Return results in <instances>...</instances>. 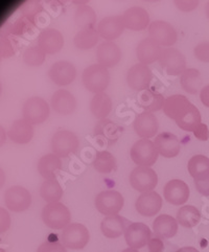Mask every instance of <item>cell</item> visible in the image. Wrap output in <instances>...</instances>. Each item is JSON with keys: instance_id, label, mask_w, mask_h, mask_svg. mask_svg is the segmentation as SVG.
<instances>
[{"instance_id": "obj_1", "label": "cell", "mask_w": 209, "mask_h": 252, "mask_svg": "<svg viewBox=\"0 0 209 252\" xmlns=\"http://www.w3.org/2000/svg\"><path fill=\"white\" fill-rule=\"evenodd\" d=\"M163 111L166 116L175 121L178 127L184 131L194 132L201 123V114L198 108L188 98L181 94H175L165 99Z\"/></svg>"}, {"instance_id": "obj_2", "label": "cell", "mask_w": 209, "mask_h": 252, "mask_svg": "<svg viewBox=\"0 0 209 252\" xmlns=\"http://www.w3.org/2000/svg\"><path fill=\"white\" fill-rule=\"evenodd\" d=\"M83 83L93 94H103L110 83V74L103 65L93 64L84 70Z\"/></svg>"}, {"instance_id": "obj_3", "label": "cell", "mask_w": 209, "mask_h": 252, "mask_svg": "<svg viewBox=\"0 0 209 252\" xmlns=\"http://www.w3.org/2000/svg\"><path fill=\"white\" fill-rule=\"evenodd\" d=\"M42 219L52 229H65L71 221L69 209L62 203L46 204L42 211Z\"/></svg>"}, {"instance_id": "obj_4", "label": "cell", "mask_w": 209, "mask_h": 252, "mask_svg": "<svg viewBox=\"0 0 209 252\" xmlns=\"http://www.w3.org/2000/svg\"><path fill=\"white\" fill-rule=\"evenodd\" d=\"M131 158L138 166H150L158 159V151L154 142L149 139H140L131 149Z\"/></svg>"}, {"instance_id": "obj_5", "label": "cell", "mask_w": 209, "mask_h": 252, "mask_svg": "<svg viewBox=\"0 0 209 252\" xmlns=\"http://www.w3.org/2000/svg\"><path fill=\"white\" fill-rule=\"evenodd\" d=\"M61 240L63 245L69 249L80 250L85 248L90 240L88 229L83 224H69L63 229Z\"/></svg>"}, {"instance_id": "obj_6", "label": "cell", "mask_w": 209, "mask_h": 252, "mask_svg": "<svg viewBox=\"0 0 209 252\" xmlns=\"http://www.w3.org/2000/svg\"><path fill=\"white\" fill-rule=\"evenodd\" d=\"M79 138L74 133L67 130H60L52 139L53 152L58 157H68L77 152L79 148Z\"/></svg>"}, {"instance_id": "obj_7", "label": "cell", "mask_w": 209, "mask_h": 252, "mask_svg": "<svg viewBox=\"0 0 209 252\" xmlns=\"http://www.w3.org/2000/svg\"><path fill=\"white\" fill-rule=\"evenodd\" d=\"M23 117L30 125L44 123L49 116V106L43 98L33 96L29 98L23 105Z\"/></svg>"}, {"instance_id": "obj_8", "label": "cell", "mask_w": 209, "mask_h": 252, "mask_svg": "<svg viewBox=\"0 0 209 252\" xmlns=\"http://www.w3.org/2000/svg\"><path fill=\"white\" fill-rule=\"evenodd\" d=\"M131 187L140 192L153 191L157 187L158 176L154 170L147 166H137L130 175Z\"/></svg>"}, {"instance_id": "obj_9", "label": "cell", "mask_w": 209, "mask_h": 252, "mask_svg": "<svg viewBox=\"0 0 209 252\" xmlns=\"http://www.w3.org/2000/svg\"><path fill=\"white\" fill-rule=\"evenodd\" d=\"M124 200L120 192L116 190H105L95 198V207L102 215L115 216L123 207Z\"/></svg>"}, {"instance_id": "obj_10", "label": "cell", "mask_w": 209, "mask_h": 252, "mask_svg": "<svg viewBox=\"0 0 209 252\" xmlns=\"http://www.w3.org/2000/svg\"><path fill=\"white\" fill-rule=\"evenodd\" d=\"M4 202L6 207L14 213L24 212L31 204L30 192L22 187H12L5 191Z\"/></svg>"}, {"instance_id": "obj_11", "label": "cell", "mask_w": 209, "mask_h": 252, "mask_svg": "<svg viewBox=\"0 0 209 252\" xmlns=\"http://www.w3.org/2000/svg\"><path fill=\"white\" fill-rule=\"evenodd\" d=\"M162 69L169 75L183 74L186 70V61L184 56L176 48H167L163 50V54L159 60Z\"/></svg>"}, {"instance_id": "obj_12", "label": "cell", "mask_w": 209, "mask_h": 252, "mask_svg": "<svg viewBox=\"0 0 209 252\" xmlns=\"http://www.w3.org/2000/svg\"><path fill=\"white\" fill-rule=\"evenodd\" d=\"M152 79V71L147 65L141 63L131 67L127 74L128 85L136 91L148 90Z\"/></svg>"}, {"instance_id": "obj_13", "label": "cell", "mask_w": 209, "mask_h": 252, "mask_svg": "<svg viewBox=\"0 0 209 252\" xmlns=\"http://www.w3.org/2000/svg\"><path fill=\"white\" fill-rule=\"evenodd\" d=\"M149 32L150 38H153L159 44L163 46L174 45L178 38L177 32L172 25L160 20L150 23Z\"/></svg>"}, {"instance_id": "obj_14", "label": "cell", "mask_w": 209, "mask_h": 252, "mask_svg": "<svg viewBox=\"0 0 209 252\" xmlns=\"http://www.w3.org/2000/svg\"><path fill=\"white\" fill-rule=\"evenodd\" d=\"M124 238L130 248L140 249L149 244L150 230L149 226L144 223H132L124 232Z\"/></svg>"}, {"instance_id": "obj_15", "label": "cell", "mask_w": 209, "mask_h": 252, "mask_svg": "<svg viewBox=\"0 0 209 252\" xmlns=\"http://www.w3.org/2000/svg\"><path fill=\"white\" fill-rule=\"evenodd\" d=\"M189 188L187 184L179 179L167 182L163 189V195L167 202L173 205H182L189 198Z\"/></svg>"}, {"instance_id": "obj_16", "label": "cell", "mask_w": 209, "mask_h": 252, "mask_svg": "<svg viewBox=\"0 0 209 252\" xmlns=\"http://www.w3.org/2000/svg\"><path fill=\"white\" fill-rule=\"evenodd\" d=\"M48 75L56 85L66 86L74 81L75 77H77V70L71 63L60 61L50 67Z\"/></svg>"}, {"instance_id": "obj_17", "label": "cell", "mask_w": 209, "mask_h": 252, "mask_svg": "<svg viewBox=\"0 0 209 252\" xmlns=\"http://www.w3.org/2000/svg\"><path fill=\"white\" fill-rule=\"evenodd\" d=\"M136 54L139 62L141 64L149 65L160 60L163 54L161 45L155 41L153 38H147L142 40L136 48Z\"/></svg>"}, {"instance_id": "obj_18", "label": "cell", "mask_w": 209, "mask_h": 252, "mask_svg": "<svg viewBox=\"0 0 209 252\" xmlns=\"http://www.w3.org/2000/svg\"><path fill=\"white\" fill-rule=\"evenodd\" d=\"M136 211L144 217H153L160 212L162 198L156 191H148L140 195L135 203Z\"/></svg>"}, {"instance_id": "obj_19", "label": "cell", "mask_w": 209, "mask_h": 252, "mask_svg": "<svg viewBox=\"0 0 209 252\" xmlns=\"http://www.w3.org/2000/svg\"><path fill=\"white\" fill-rule=\"evenodd\" d=\"M155 146L158 153L166 158L176 157L181 150V144L179 138L173 133L163 132L158 134L155 138Z\"/></svg>"}, {"instance_id": "obj_20", "label": "cell", "mask_w": 209, "mask_h": 252, "mask_svg": "<svg viewBox=\"0 0 209 252\" xmlns=\"http://www.w3.org/2000/svg\"><path fill=\"white\" fill-rule=\"evenodd\" d=\"M134 130L142 139L154 137L158 131V121L152 112L145 111L136 116L134 121Z\"/></svg>"}, {"instance_id": "obj_21", "label": "cell", "mask_w": 209, "mask_h": 252, "mask_svg": "<svg viewBox=\"0 0 209 252\" xmlns=\"http://www.w3.org/2000/svg\"><path fill=\"white\" fill-rule=\"evenodd\" d=\"M124 22L122 16L106 17L100 20L97 27L99 36L106 40H115L119 38L124 31Z\"/></svg>"}, {"instance_id": "obj_22", "label": "cell", "mask_w": 209, "mask_h": 252, "mask_svg": "<svg viewBox=\"0 0 209 252\" xmlns=\"http://www.w3.org/2000/svg\"><path fill=\"white\" fill-rule=\"evenodd\" d=\"M38 45L46 55H54L60 52L64 45L62 33L55 30L48 29L42 32L38 38Z\"/></svg>"}, {"instance_id": "obj_23", "label": "cell", "mask_w": 209, "mask_h": 252, "mask_svg": "<svg viewBox=\"0 0 209 252\" xmlns=\"http://www.w3.org/2000/svg\"><path fill=\"white\" fill-rule=\"evenodd\" d=\"M97 62L104 67H114L119 63L121 59L120 48L114 42H103L97 46L96 49Z\"/></svg>"}, {"instance_id": "obj_24", "label": "cell", "mask_w": 209, "mask_h": 252, "mask_svg": "<svg viewBox=\"0 0 209 252\" xmlns=\"http://www.w3.org/2000/svg\"><path fill=\"white\" fill-rule=\"evenodd\" d=\"M130 226L129 221L119 215L108 216L100 224V230L108 239L119 238Z\"/></svg>"}, {"instance_id": "obj_25", "label": "cell", "mask_w": 209, "mask_h": 252, "mask_svg": "<svg viewBox=\"0 0 209 252\" xmlns=\"http://www.w3.org/2000/svg\"><path fill=\"white\" fill-rule=\"evenodd\" d=\"M125 28L131 31H144L149 23V13L140 6H133L122 15Z\"/></svg>"}, {"instance_id": "obj_26", "label": "cell", "mask_w": 209, "mask_h": 252, "mask_svg": "<svg viewBox=\"0 0 209 252\" xmlns=\"http://www.w3.org/2000/svg\"><path fill=\"white\" fill-rule=\"evenodd\" d=\"M52 106L57 113L68 115L75 110L77 100L69 91L60 89L54 94L52 97Z\"/></svg>"}, {"instance_id": "obj_27", "label": "cell", "mask_w": 209, "mask_h": 252, "mask_svg": "<svg viewBox=\"0 0 209 252\" xmlns=\"http://www.w3.org/2000/svg\"><path fill=\"white\" fill-rule=\"evenodd\" d=\"M153 230L159 239H171L178 231V221L172 216L161 215L153 222Z\"/></svg>"}, {"instance_id": "obj_28", "label": "cell", "mask_w": 209, "mask_h": 252, "mask_svg": "<svg viewBox=\"0 0 209 252\" xmlns=\"http://www.w3.org/2000/svg\"><path fill=\"white\" fill-rule=\"evenodd\" d=\"M62 169V161L60 157L55 154H46L40 158L38 162V171L42 177L46 180L56 179L57 175Z\"/></svg>"}, {"instance_id": "obj_29", "label": "cell", "mask_w": 209, "mask_h": 252, "mask_svg": "<svg viewBox=\"0 0 209 252\" xmlns=\"http://www.w3.org/2000/svg\"><path fill=\"white\" fill-rule=\"evenodd\" d=\"M8 137L16 144L25 145L29 144L33 136V128L25 120L15 121L12 128L8 131Z\"/></svg>"}, {"instance_id": "obj_30", "label": "cell", "mask_w": 209, "mask_h": 252, "mask_svg": "<svg viewBox=\"0 0 209 252\" xmlns=\"http://www.w3.org/2000/svg\"><path fill=\"white\" fill-rule=\"evenodd\" d=\"M120 131L121 128L110 120H102L95 126L94 136L97 137V139H103L102 145H111L119 138Z\"/></svg>"}, {"instance_id": "obj_31", "label": "cell", "mask_w": 209, "mask_h": 252, "mask_svg": "<svg viewBox=\"0 0 209 252\" xmlns=\"http://www.w3.org/2000/svg\"><path fill=\"white\" fill-rule=\"evenodd\" d=\"M187 170L195 181L209 178V158L204 155H195L189 159Z\"/></svg>"}, {"instance_id": "obj_32", "label": "cell", "mask_w": 209, "mask_h": 252, "mask_svg": "<svg viewBox=\"0 0 209 252\" xmlns=\"http://www.w3.org/2000/svg\"><path fill=\"white\" fill-rule=\"evenodd\" d=\"M91 112L98 120H106L112 110V100L106 94H95L90 104Z\"/></svg>"}, {"instance_id": "obj_33", "label": "cell", "mask_w": 209, "mask_h": 252, "mask_svg": "<svg viewBox=\"0 0 209 252\" xmlns=\"http://www.w3.org/2000/svg\"><path fill=\"white\" fill-rule=\"evenodd\" d=\"M140 106L148 112H155L164 107L165 99L162 94L153 90H145L138 97Z\"/></svg>"}, {"instance_id": "obj_34", "label": "cell", "mask_w": 209, "mask_h": 252, "mask_svg": "<svg viewBox=\"0 0 209 252\" xmlns=\"http://www.w3.org/2000/svg\"><path fill=\"white\" fill-rule=\"evenodd\" d=\"M201 220V214L199 209L191 205L182 206L177 213V221L183 227H195Z\"/></svg>"}, {"instance_id": "obj_35", "label": "cell", "mask_w": 209, "mask_h": 252, "mask_svg": "<svg viewBox=\"0 0 209 252\" xmlns=\"http://www.w3.org/2000/svg\"><path fill=\"white\" fill-rule=\"evenodd\" d=\"M40 195L48 204L57 203L63 196V189L56 179L45 180L41 187Z\"/></svg>"}, {"instance_id": "obj_36", "label": "cell", "mask_w": 209, "mask_h": 252, "mask_svg": "<svg viewBox=\"0 0 209 252\" xmlns=\"http://www.w3.org/2000/svg\"><path fill=\"white\" fill-rule=\"evenodd\" d=\"M181 86L190 94H196L199 88L202 86V79L198 69L189 68L183 72L181 77Z\"/></svg>"}, {"instance_id": "obj_37", "label": "cell", "mask_w": 209, "mask_h": 252, "mask_svg": "<svg viewBox=\"0 0 209 252\" xmlns=\"http://www.w3.org/2000/svg\"><path fill=\"white\" fill-rule=\"evenodd\" d=\"M99 39V33L95 29H83L74 37V45L80 49L94 47Z\"/></svg>"}, {"instance_id": "obj_38", "label": "cell", "mask_w": 209, "mask_h": 252, "mask_svg": "<svg viewBox=\"0 0 209 252\" xmlns=\"http://www.w3.org/2000/svg\"><path fill=\"white\" fill-rule=\"evenodd\" d=\"M75 23L79 28L83 29H94L96 22V14L88 5H80L74 15Z\"/></svg>"}, {"instance_id": "obj_39", "label": "cell", "mask_w": 209, "mask_h": 252, "mask_svg": "<svg viewBox=\"0 0 209 252\" xmlns=\"http://www.w3.org/2000/svg\"><path fill=\"white\" fill-rule=\"evenodd\" d=\"M93 166L99 173L109 174L115 170L116 159L108 151H100V152H97L94 156Z\"/></svg>"}, {"instance_id": "obj_40", "label": "cell", "mask_w": 209, "mask_h": 252, "mask_svg": "<svg viewBox=\"0 0 209 252\" xmlns=\"http://www.w3.org/2000/svg\"><path fill=\"white\" fill-rule=\"evenodd\" d=\"M45 55L39 46H31L24 52L23 61L30 66H40L45 61Z\"/></svg>"}, {"instance_id": "obj_41", "label": "cell", "mask_w": 209, "mask_h": 252, "mask_svg": "<svg viewBox=\"0 0 209 252\" xmlns=\"http://www.w3.org/2000/svg\"><path fill=\"white\" fill-rule=\"evenodd\" d=\"M37 252H67L63 244L58 241H46L42 244Z\"/></svg>"}, {"instance_id": "obj_42", "label": "cell", "mask_w": 209, "mask_h": 252, "mask_svg": "<svg viewBox=\"0 0 209 252\" xmlns=\"http://www.w3.org/2000/svg\"><path fill=\"white\" fill-rule=\"evenodd\" d=\"M195 56L198 60L209 63V42H203L195 47Z\"/></svg>"}, {"instance_id": "obj_43", "label": "cell", "mask_w": 209, "mask_h": 252, "mask_svg": "<svg viewBox=\"0 0 209 252\" xmlns=\"http://www.w3.org/2000/svg\"><path fill=\"white\" fill-rule=\"evenodd\" d=\"M175 4L183 12H190L194 11L199 5V1L197 0H176Z\"/></svg>"}, {"instance_id": "obj_44", "label": "cell", "mask_w": 209, "mask_h": 252, "mask_svg": "<svg viewBox=\"0 0 209 252\" xmlns=\"http://www.w3.org/2000/svg\"><path fill=\"white\" fill-rule=\"evenodd\" d=\"M194 134H195V136L198 139H200V140H202V141L208 140V138H209V130H208L207 125L200 124L198 127L195 129Z\"/></svg>"}, {"instance_id": "obj_45", "label": "cell", "mask_w": 209, "mask_h": 252, "mask_svg": "<svg viewBox=\"0 0 209 252\" xmlns=\"http://www.w3.org/2000/svg\"><path fill=\"white\" fill-rule=\"evenodd\" d=\"M149 252H163L164 244L161 239L159 238H152L149 240Z\"/></svg>"}, {"instance_id": "obj_46", "label": "cell", "mask_w": 209, "mask_h": 252, "mask_svg": "<svg viewBox=\"0 0 209 252\" xmlns=\"http://www.w3.org/2000/svg\"><path fill=\"white\" fill-rule=\"evenodd\" d=\"M195 186L201 195L209 197V178L202 181H195Z\"/></svg>"}, {"instance_id": "obj_47", "label": "cell", "mask_w": 209, "mask_h": 252, "mask_svg": "<svg viewBox=\"0 0 209 252\" xmlns=\"http://www.w3.org/2000/svg\"><path fill=\"white\" fill-rule=\"evenodd\" d=\"M0 212H1V232H5L8 229V227H10L11 219L7 212L4 211L3 208L0 209Z\"/></svg>"}, {"instance_id": "obj_48", "label": "cell", "mask_w": 209, "mask_h": 252, "mask_svg": "<svg viewBox=\"0 0 209 252\" xmlns=\"http://www.w3.org/2000/svg\"><path fill=\"white\" fill-rule=\"evenodd\" d=\"M200 98H201V102L203 103V105L209 108V85L201 90Z\"/></svg>"}, {"instance_id": "obj_49", "label": "cell", "mask_w": 209, "mask_h": 252, "mask_svg": "<svg viewBox=\"0 0 209 252\" xmlns=\"http://www.w3.org/2000/svg\"><path fill=\"white\" fill-rule=\"evenodd\" d=\"M176 252H199V250H197L194 247H183V248H180L179 250H177Z\"/></svg>"}, {"instance_id": "obj_50", "label": "cell", "mask_w": 209, "mask_h": 252, "mask_svg": "<svg viewBox=\"0 0 209 252\" xmlns=\"http://www.w3.org/2000/svg\"><path fill=\"white\" fill-rule=\"evenodd\" d=\"M205 12H206V15L209 18V1L206 3V6H205Z\"/></svg>"}, {"instance_id": "obj_51", "label": "cell", "mask_w": 209, "mask_h": 252, "mask_svg": "<svg viewBox=\"0 0 209 252\" xmlns=\"http://www.w3.org/2000/svg\"><path fill=\"white\" fill-rule=\"evenodd\" d=\"M122 252H138L136 249H133V248H128V249H124Z\"/></svg>"}]
</instances>
